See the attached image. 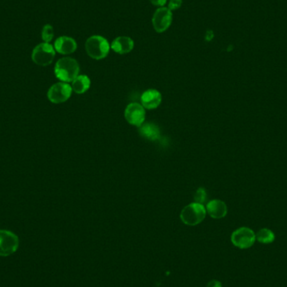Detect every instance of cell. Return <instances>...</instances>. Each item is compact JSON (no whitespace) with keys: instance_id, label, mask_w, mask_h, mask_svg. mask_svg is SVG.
Segmentation results:
<instances>
[{"instance_id":"6da1fadb","label":"cell","mask_w":287,"mask_h":287,"mask_svg":"<svg viewBox=\"0 0 287 287\" xmlns=\"http://www.w3.org/2000/svg\"><path fill=\"white\" fill-rule=\"evenodd\" d=\"M80 72V67L77 60L72 57H62L55 66V75L63 83H71Z\"/></svg>"},{"instance_id":"7a4b0ae2","label":"cell","mask_w":287,"mask_h":287,"mask_svg":"<svg viewBox=\"0 0 287 287\" xmlns=\"http://www.w3.org/2000/svg\"><path fill=\"white\" fill-rule=\"evenodd\" d=\"M86 52L93 59H104L109 55L110 45L104 37L93 36L89 37L85 44Z\"/></svg>"},{"instance_id":"3957f363","label":"cell","mask_w":287,"mask_h":287,"mask_svg":"<svg viewBox=\"0 0 287 287\" xmlns=\"http://www.w3.org/2000/svg\"><path fill=\"white\" fill-rule=\"evenodd\" d=\"M206 213L207 210L203 205L197 202H192L182 209L181 219L186 225H197L204 220Z\"/></svg>"},{"instance_id":"277c9868","label":"cell","mask_w":287,"mask_h":287,"mask_svg":"<svg viewBox=\"0 0 287 287\" xmlns=\"http://www.w3.org/2000/svg\"><path fill=\"white\" fill-rule=\"evenodd\" d=\"M55 56L56 50L53 46L50 43L43 42L35 47L31 55V59L37 65L47 67L52 64Z\"/></svg>"},{"instance_id":"5b68a950","label":"cell","mask_w":287,"mask_h":287,"mask_svg":"<svg viewBox=\"0 0 287 287\" xmlns=\"http://www.w3.org/2000/svg\"><path fill=\"white\" fill-rule=\"evenodd\" d=\"M231 241L233 245L241 249L250 248L256 241L255 233L248 227H241L236 229L232 235Z\"/></svg>"},{"instance_id":"8992f818","label":"cell","mask_w":287,"mask_h":287,"mask_svg":"<svg viewBox=\"0 0 287 287\" xmlns=\"http://www.w3.org/2000/svg\"><path fill=\"white\" fill-rule=\"evenodd\" d=\"M20 246L18 236L9 230H0V256L7 257L16 253Z\"/></svg>"},{"instance_id":"52a82bcc","label":"cell","mask_w":287,"mask_h":287,"mask_svg":"<svg viewBox=\"0 0 287 287\" xmlns=\"http://www.w3.org/2000/svg\"><path fill=\"white\" fill-rule=\"evenodd\" d=\"M73 93L72 86L69 85L68 83H55L48 90L47 93V98L52 104H62L64 102L68 101L70 99Z\"/></svg>"},{"instance_id":"ba28073f","label":"cell","mask_w":287,"mask_h":287,"mask_svg":"<svg viewBox=\"0 0 287 287\" xmlns=\"http://www.w3.org/2000/svg\"><path fill=\"white\" fill-rule=\"evenodd\" d=\"M172 18L173 16L171 10L166 7H160L153 16V27L158 33H162L171 26Z\"/></svg>"},{"instance_id":"9c48e42d","label":"cell","mask_w":287,"mask_h":287,"mask_svg":"<svg viewBox=\"0 0 287 287\" xmlns=\"http://www.w3.org/2000/svg\"><path fill=\"white\" fill-rule=\"evenodd\" d=\"M124 117L129 124L135 126H141L145 119V108L142 104L138 103L130 104L125 109Z\"/></svg>"},{"instance_id":"30bf717a","label":"cell","mask_w":287,"mask_h":287,"mask_svg":"<svg viewBox=\"0 0 287 287\" xmlns=\"http://www.w3.org/2000/svg\"><path fill=\"white\" fill-rule=\"evenodd\" d=\"M161 101V93L156 89H148L141 95V104L145 109H156L160 106Z\"/></svg>"},{"instance_id":"8fae6325","label":"cell","mask_w":287,"mask_h":287,"mask_svg":"<svg viewBox=\"0 0 287 287\" xmlns=\"http://www.w3.org/2000/svg\"><path fill=\"white\" fill-rule=\"evenodd\" d=\"M54 48L60 54L70 55L76 52L78 44L72 37H61L55 42Z\"/></svg>"},{"instance_id":"7c38bea8","label":"cell","mask_w":287,"mask_h":287,"mask_svg":"<svg viewBox=\"0 0 287 287\" xmlns=\"http://www.w3.org/2000/svg\"><path fill=\"white\" fill-rule=\"evenodd\" d=\"M135 47V43L130 37H119L115 38L111 43V49L119 54L130 53Z\"/></svg>"},{"instance_id":"4fadbf2b","label":"cell","mask_w":287,"mask_h":287,"mask_svg":"<svg viewBox=\"0 0 287 287\" xmlns=\"http://www.w3.org/2000/svg\"><path fill=\"white\" fill-rule=\"evenodd\" d=\"M206 210L208 214L215 219L225 217L228 213V207L225 202L221 200H212L207 204Z\"/></svg>"},{"instance_id":"5bb4252c","label":"cell","mask_w":287,"mask_h":287,"mask_svg":"<svg viewBox=\"0 0 287 287\" xmlns=\"http://www.w3.org/2000/svg\"><path fill=\"white\" fill-rule=\"evenodd\" d=\"M140 134L142 137L145 138L146 140L155 141L161 137V130L159 127L154 123H143L142 125L140 126Z\"/></svg>"},{"instance_id":"9a60e30c","label":"cell","mask_w":287,"mask_h":287,"mask_svg":"<svg viewBox=\"0 0 287 287\" xmlns=\"http://www.w3.org/2000/svg\"><path fill=\"white\" fill-rule=\"evenodd\" d=\"M72 83L73 91L78 94L86 93L91 86L90 79L87 75H78Z\"/></svg>"},{"instance_id":"2e32d148","label":"cell","mask_w":287,"mask_h":287,"mask_svg":"<svg viewBox=\"0 0 287 287\" xmlns=\"http://www.w3.org/2000/svg\"><path fill=\"white\" fill-rule=\"evenodd\" d=\"M256 240L259 243H264V244H269L274 242L275 239V235L274 232L270 230L269 228H261L255 233Z\"/></svg>"},{"instance_id":"e0dca14e","label":"cell","mask_w":287,"mask_h":287,"mask_svg":"<svg viewBox=\"0 0 287 287\" xmlns=\"http://www.w3.org/2000/svg\"><path fill=\"white\" fill-rule=\"evenodd\" d=\"M54 37V30L51 25H46L42 30V40L44 42L50 43Z\"/></svg>"},{"instance_id":"ac0fdd59","label":"cell","mask_w":287,"mask_h":287,"mask_svg":"<svg viewBox=\"0 0 287 287\" xmlns=\"http://www.w3.org/2000/svg\"><path fill=\"white\" fill-rule=\"evenodd\" d=\"M206 198H207V193H206L205 189H197V191H196V193H195L194 195L195 202H197V203H201V204H202V203L206 201Z\"/></svg>"},{"instance_id":"d6986e66","label":"cell","mask_w":287,"mask_h":287,"mask_svg":"<svg viewBox=\"0 0 287 287\" xmlns=\"http://www.w3.org/2000/svg\"><path fill=\"white\" fill-rule=\"evenodd\" d=\"M181 5H182V0H170L168 9L171 11H176L181 8Z\"/></svg>"},{"instance_id":"ffe728a7","label":"cell","mask_w":287,"mask_h":287,"mask_svg":"<svg viewBox=\"0 0 287 287\" xmlns=\"http://www.w3.org/2000/svg\"><path fill=\"white\" fill-rule=\"evenodd\" d=\"M150 3L155 6H159V7H164L166 5L167 0H150Z\"/></svg>"},{"instance_id":"44dd1931","label":"cell","mask_w":287,"mask_h":287,"mask_svg":"<svg viewBox=\"0 0 287 287\" xmlns=\"http://www.w3.org/2000/svg\"><path fill=\"white\" fill-rule=\"evenodd\" d=\"M207 287H222V284L217 279H212L207 284Z\"/></svg>"},{"instance_id":"7402d4cb","label":"cell","mask_w":287,"mask_h":287,"mask_svg":"<svg viewBox=\"0 0 287 287\" xmlns=\"http://www.w3.org/2000/svg\"><path fill=\"white\" fill-rule=\"evenodd\" d=\"M212 37H213V33H212V31H208L207 32V34H206V39L207 41H211L212 39Z\"/></svg>"}]
</instances>
